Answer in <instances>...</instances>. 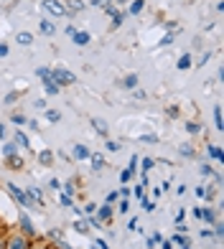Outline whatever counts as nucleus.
<instances>
[{
    "mask_svg": "<svg viewBox=\"0 0 224 249\" xmlns=\"http://www.w3.org/2000/svg\"><path fill=\"white\" fill-rule=\"evenodd\" d=\"M8 191H10V196H13L20 206H33V198L28 196V191H20L16 183H8Z\"/></svg>",
    "mask_w": 224,
    "mask_h": 249,
    "instance_id": "f257e3e1",
    "label": "nucleus"
},
{
    "mask_svg": "<svg viewBox=\"0 0 224 249\" xmlns=\"http://www.w3.org/2000/svg\"><path fill=\"white\" fill-rule=\"evenodd\" d=\"M51 79L56 84H64V87H69V84L76 82V76L72 71H66V69H51Z\"/></svg>",
    "mask_w": 224,
    "mask_h": 249,
    "instance_id": "f03ea898",
    "label": "nucleus"
},
{
    "mask_svg": "<svg viewBox=\"0 0 224 249\" xmlns=\"http://www.w3.org/2000/svg\"><path fill=\"white\" fill-rule=\"evenodd\" d=\"M36 74L43 79V84H46V92H49V94H59V84L51 79V69H43V66H41V69H36Z\"/></svg>",
    "mask_w": 224,
    "mask_h": 249,
    "instance_id": "7ed1b4c3",
    "label": "nucleus"
},
{
    "mask_svg": "<svg viewBox=\"0 0 224 249\" xmlns=\"http://www.w3.org/2000/svg\"><path fill=\"white\" fill-rule=\"evenodd\" d=\"M59 3H61V8H64L66 16H74V13H82V10H84L82 0H59Z\"/></svg>",
    "mask_w": 224,
    "mask_h": 249,
    "instance_id": "20e7f679",
    "label": "nucleus"
},
{
    "mask_svg": "<svg viewBox=\"0 0 224 249\" xmlns=\"http://www.w3.org/2000/svg\"><path fill=\"white\" fill-rule=\"evenodd\" d=\"M41 3H43V8H46V10H49L51 16H66L59 0H41Z\"/></svg>",
    "mask_w": 224,
    "mask_h": 249,
    "instance_id": "39448f33",
    "label": "nucleus"
},
{
    "mask_svg": "<svg viewBox=\"0 0 224 249\" xmlns=\"http://www.w3.org/2000/svg\"><path fill=\"white\" fill-rule=\"evenodd\" d=\"M92 124H94V132H97V135H105V138H107V122H105V120L92 117Z\"/></svg>",
    "mask_w": 224,
    "mask_h": 249,
    "instance_id": "423d86ee",
    "label": "nucleus"
},
{
    "mask_svg": "<svg viewBox=\"0 0 224 249\" xmlns=\"http://www.w3.org/2000/svg\"><path fill=\"white\" fill-rule=\"evenodd\" d=\"M8 249H28V242L23 239V236H13L8 244Z\"/></svg>",
    "mask_w": 224,
    "mask_h": 249,
    "instance_id": "0eeeda50",
    "label": "nucleus"
},
{
    "mask_svg": "<svg viewBox=\"0 0 224 249\" xmlns=\"http://www.w3.org/2000/svg\"><path fill=\"white\" fill-rule=\"evenodd\" d=\"M122 87H125V89H135L138 87V76L135 74H128L125 79H122Z\"/></svg>",
    "mask_w": 224,
    "mask_h": 249,
    "instance_id": "6e6552de",
    "label": "nucleus"
},
{
    "mask_svg": "<svg viewBox=\"0 0 224 249\" xmlns=\"http://www.w3.org/2000/svg\"><path fill=\"white\" fill-rule=\"evenodd\" d=\"M178 69H181V71H186V69H191V56H188V53H184L181 56V59H178Z\"/></svg>",
    "mask_w": 224,
    "mask_h": 249,
    "instance_id": "1a4fd4ad",
    "label": "nucleus"
},
{
    "mask_svg": "<svg viewBox=\"0 0 224 249\" xmlns=\"http://www.w3.org/2000/svg\"><path fill=\"white\" fill-rule=\"evenodd\" d=\"M92 168H94V171H102V168H105V158L99 155V153L92 155Z\"/></svg>",
    "mask_w": 224,
    "mask_h": 249,
    "instance_id": "9d476101",
    "label": "nucleus"
},
{
    "mask_svg": "<svg viewBox=\"0 0 224 249\" xmlns=\"http://www.w3.org/2000/svg\"><path fill=\"white\" fill-rule=\"evenodd\" d=\"M74 43H76V46H84V43H89V33H74Z\"/></svg>",
    "mask_w": 224,
    "mask_h": 249,
    "instance_id": "9b49d317",
    "label": "nucleus"
},
{
    "mask_svg": "<svg viewBox=\"0 0 224 249\" xmlns=\"http://www.w3.org/2000/svg\"><path fill=\"white\" fill-rule=\"evenodd\" d=\"M18 43L20 46H28V43H33V36L28 31H23V33H18Z\"/></svg>",
    "mask_w": 224,
    "mask_h": 249,
    "instance_id": "f8f14e48",
    "label": "nucleus"
},
{
    "mask_svg": "<svg viewBox=\"0 0 224 249\" xmlns=\"http://www.w3.org/2000/svg\"><path fill=\"white\" fill-rule=\"evenodd\" d=\"M28 196L36 201L38 206H43V196H41V191H38V188H28Z\"/></svg>",
    "mask_w": 224,
    "mask_h": 249,
    "instance_id": "ddd939ff",
    "label": "nucleus"
},
{
    "mask_svg": "<svg viewBox=\"0 0 224 249\" xmlns=\"http://www.w3.org/2000/svg\"><path fill=\"white\" fill-rule=\"evenodd\" d=\"M20 224H23V231L31 236V234H33V226H31V219L26 216V213H20Z\"/></svg>",
    "mask_w": 224,
    "mask_h": 249,
    "instance_id": "4468645a",
    "label": "nucleus"
},
{
    "mask_svg": "<svg viewBox=\"0 0 224 249\" xmlns=\"http://www.w3.org/2000/svg\"><path fill=\"white\" fill-rule=\"evenodd\" d=\"M74 158H89V150L84 145H74Z\"/></svg>",
    "mask_w": 224,
    "mask_h": 249,
    "instance_id": "2eb2a0df",
    "label": "nucleus"
},
{
    "mask_svg": "<svg viewBox=\"0 0 224 249\" xmlns=\"http://www.w3.org/2000/svg\"><path fill=\"white\" fill-rule=\"evenodd\" d=\"M16 145H20V148H28V138L23 132H16Z\"/></svg>",
    "mask_w": 224,
    "mask_h": 249,
    "instance_id": "dca6fc26",
    "label": "nucleus"
},
{
    "mask_svg": "<svg viewBox=\"0 0 224 249\" xmlns=\"http://www.w3.org/2000/svg\"><path fill=\"white\" fill-rule=\"evenodd\" d=\"M38 160H41V163H43V165H51V160H54V155H51V153H49V150H43V153H41V155H38Z\"/></svg>",
    "mask_w": 224,
    "mask_h": 249,
    "instance_id": "f3484780",
    "label": "nucleus"
},
{
    "mask_svg": "<svg viewBox=\"0 0 224 249\" xmlns=\"http://www.w3.org/2000/svg\"><path fill=\"white\" fill-rule=\"evenodd\" d=\"M41 33H46V36H51V33H54L51 20H41Z\"/></svg>",
    "mask_w": 224,
    "mask_h": 249,
    "instance_id": "a211bd4d",
    "label": "nucleus"
},
{
    "mask_svg": "<svg viewBox=\"0 0 224 249\" xmlns=\"http://www.w3.org/2000/svg\"><path fill=\"white\" fill-rule=\"evenodd\" d=\"M8 160H10V168H16V171H18V168H23V160H20V158H16V155H10Z\"/></svg>",
    "mask_w": 224,
    "mask_h": 249,
    "instance_id": "6ab92c4d",
    "label": "nucleus"
},
{
    "mask_svg": "<svg viewBox=\"0 0 224 249\" xmlns=\"http://www.w3.org/2000/svg\"><path fill=\"white\" fill-rule=\"evenodd\" d=\"M46 120H49V122H59V120H61V115H59L56 109H49V112H46Z\"/></svg>",
    "mask_w": 224,
    "mask_h": 249,
    "instance_id": "aec40b11",
    "label": "nucleus"
},
{
    "mask_svg": "<svg viewBox=\"0 0 224 249\" xmlns=\"http://www.w3.org/2000/svg\"><path fill=\"white\" fill-rule=\"evenodd\" d=\"M214 120H217V130H222V107H214Z\"/></svg>",
    "mask_w": 224,
    "mask_h": 249,
    "instance_id": "412c9836",
    "label": "nucleus"
},
{
    "mask_svg": "<svg viewBox=\"0 0 224 249\" xmlns=\"http://www.w3.org/2000/svg\"><path fill=\"white\" fill-rule=\"evenodd\" d=\"M74 229L79 231V234H87V231H89V226H87V221H76V224H74Z\"/></svg>",
    "mask_w": 224,
    "mask_h": 249,
    "instance_id": "4be33fe9",
    "label": "nucleus"
},
{
    "mask_svg": "<svg viewBox=\"0 0 224 249\" xmlns=\"http://www.w3.org/2000/svg\"><path fill=\"white\" fill-rule=\"evenodd\" d=\"M16 148H18L16 142H13V145H5V148H3V155H8V158H10V155H16Z\"/></svg>",
    "mask_w": 224,
    "mask_h": 249,
    "instance_id": "5701e85b",
    "label": "nucleus"
},
{
    "mask_svg": "<svg viewBox=\"0 0 224 249\" xmlns=\"http://www.w3.org/2000/svg\"><path fill=\"white\" fill-rule=\"evenodd\" d=\"M110 216H112V209H110V206L99 209V219H110Z\"/></svg>",
    "mask_w": 224,
    "mask_h": 249,
    "instance_id": "b1692460",
    "label": "nucleus"
},
{
    "mask_svg": "<svg viewBox=\"0 0 224 249\" xmlns=\"http://www.w3.org/2000/svg\"><path fill=\"white\" fill-rule=\"evenodd\" d=\"M153 168V158H143V173H148Z\"/></svg>",
    "mask_w": 224,
    "mask_h": 249,
    "instance_id": "393cba45",
    "label": "nucleus"
},
{
    "mask_svg": "<svg viewBox=\"0 0 224 249\" xmlns=\"http://www.w3.org/2000/svg\"><path fill=\"white\" fill-rule=\"evenodd\" d=\"M143 10V0H135V3L130 5V13H140Z\"/></svg>",
    "mask_w": 224,
    "mask_h": 249,
    "instance_id": "a878e982",
    "label": "nucleus"
},
{
    "mask_svg": "<svg viewBox=\"0 0 224 249\" xmlns=\"http://www.w3.org/2000/svg\"><path fill=\"white\" fill-rule=\"evenodd\" d=\"M140 198H143V209H145V211H153V209H155V203H153V201H148L145 196H140Z\"/></svg>",
    "mask_w": 224,
    "mask_h": 249,
    "instance_id": "bb28decb",
    "label": "nucleus"
},
{
    "mask_svg": "<svg viewBox=\"0 0 224 249\" xmlns=\"http://www.w3.org/2000/svg\"><path fill=\"white\" fill-rule=\"evenodd\" d=\"M107 150H112V153H117V150H120V145H117L115 140H107Z\"/></svg>",
    "mask_w": 224,
    "mask_h": 249,
    "instance_id": "cd10ccee",
    "label": "nucleus"
},
{
    "mask_svg": "<svg viewBox=\"0 0 224 249\" xmlns=\"http://www.w3.org/2000/svg\"><path fill=\"white\" fill-rule=\"evenodd\" d=\"M130 178H132V173H130V171H122V173H120V180H122V183H128Z\"/></svg>",
    "mask_w": 224,
    "mask_h": 249,
    "instance_id": "c85d7f7f",
    "label": "nucleus"
},
{
    "mask_svg": "<svg viewBox=\"0 0 224 249\" xmlns=\"http://www.w3.org/2000/svg\"><path fill=\"white\" fill-rule=\"evenodd\" d=\"M181 155H188V158H191V155H194V148H188V145H181Z\"/></svg>",
    "mask_w": 224,
    "mask_h": 249,
    "instance_id": "c756f323",
    "label": "nucleus"
},
{
    "mask_svg": "<svg viewBox=\"0 0 224 249\" xmlns=\"http://www.w3.org/2000/svg\"><path fill=\"white\" fill-rule=\"evenodd\" d=\"M201 219H206V221H214V213H211V211L206 209V211H201Z\"/></svg>",
    "mask_w": 224,
    "mask_h": 249,
    "instance_id": "7c9ffc66",
    "label": "nucleus"
},
{
    "mask_svg": "<svg viewBox=\"0 0 224 249\" xmlns=\"http://www.w3.org/2000/svg\"><path fill=\"white\" fill-rule=\"evenodd\" d=\"M61 206H72V196H66V194H61Z\"/></svg>",
    "mask_w": 224,
    "mask_h": 249,
    "instance_id": "2f4dec72",
    "label": "nucleus"
},
{
    "mask_svg": "<svg viewBox=\"0 0 224 249\" xmlns=\"http://www.w3.org/2000/svg\"><path fill=\"white\" fill-rule=\"evenodd\" d=\"M128 209H130V203H128V198H122V201H120V211H122V213H125Z\"/></svg>",
    "mask_w": 224,
    "mask_h": 249,
    "instance_id": "473e14b6",
    "label": "nucleus"
},
{
    "mask_svg": "<svg viewBox=\"0 0 224 249\" xmlns=\"http://www.w3.org/2000/svg\"><path fill=\"white\" fill-rule=\"evenodd\" d=\"M186 130H188V132H199V124H196V122H188Z\"/></svg>",
    "mask_w": 224,
    "mask_h": 249,
    "instance_id": "72a5a7b5",
    "label": "nucleus"
},
{
    "mask_svg": "<svg viewBox=\"0 0 224 249\" xmlns=\"http://www.w3.org/2000/svg\"><path fill=\"white\" fill-rule=\"evenodd\" d=\"M140 140H143V142H155V140H158V138H155V135H143Z\"/></svg>",
    "mask_w": 224,
    "mask_h": 249,
    "instance_id": "f704fd0d",
    "label": "nucleus"
},
{
    "mask_svg": "<svg viewBox=\"0 0 224 249\" xmlns=\"http://www.w3.org/2000/svg\"><path fill=\"white\" fill-rule=\"evenodd\" d=\"M173 242H176V244H186V247H188V242L184 239V236H181V234H176V236H173Z\"/></svg>",
    "mask_w": 224,
    "mask_h": 249,
    "instance_id": "c9c22d12",
    "label": "nucleus"
},
{
    "mask_svg": "<svg viewBox=\"0 0 224 249\" xmlns=\"http://www.w3.org/2000/svg\"><path fill=\"white\" fill-rule=\"evenodd\" d=\"M209 153L217 158V160H222V150H217V148H209Z\"/></svg>",
    "mask_w": 224,
    "mask_h": 249,
    "instance_id": "e433bc0d",
    "label": "nucleus"
},
{
    "mask_svg": "<svg viewBox=\"0 0 224 249\" xmlns=\"http://www.w3.org/2000/svg\"><path fill=\"white\" fill-rule=\"evenodd\" d=\"M16 99H18V92H10V94L5 97V102H16Z\"/></svg>",
    "mask_w": 224,
    "mask_h": 249,
    "instance_id": "4c0bfd02",
    "label": "nucleus"
},
{
    "mask_svg": "<svg viewBox=\"0 0 224 249\" xmlns=\"http://www.w3.org/2000/svg\"><path fill=\"white\" fill-rule=\"evenodd\" d=\"M64 191H66V196H72V194H74V186H72V183H66Z\"/></svg>",
    "mask_w": 224,
    "mask_h": 249,
    "instance_id": "58836bf2",
    "label": "nucleus"
},
{
    "mask_svg": "<svg viewBox=\"0 0 224 249\" xmlns=\"http://www.w3.org/2000/svg\"><path fill=\"white\" fill-rule=\"evenodd\" d=\"M13 122H16V124H23V122H26V117H20V115H13Z\"/></svg>",
    "mask_w": 224,
    "mask_h": 249,
    "instance_id": "ea45409f",
    "label": "nucleus"
},
{
    "mask_svg": "<svg viewBox=\"0 0 224 249\" xmlns=\"http://www.w3.org/2000/svg\"><path fill=\"white\" fill-rule=\"evenodd\" d=\"M0 56H8V46H5V43L0 46Z\"/></svg>",
    "mask_w": 224,
    "mask_h": 249,
    "instance_id": "a19ab883",
    "label": "nucleus"
},
{
    "mask_svg": "<svg viewBox=\"0 0 224 249\" xmlns=\"http://www.w3.org/2000/svg\"><path fill=\"white\" fill-rule=\"evenodd\" d=\"M59 249H72V247H69V244H64V242H61V244H59Z\"/></svg>",
    "mask_w": 224,
    "mask_h": 249,
    "instance_id": "79ce46f5",
    "label": "nucleus"
},
{
    "mask_svg": "<svg viewBox=\"0 0 224 249\" xmlns=\"http://www.w3.org/2000/svg\"><path fill=\"white\" fill-rule=\"evenodd\" d=\"M184 249H188V247H184Z\"/></svg>",
    "mask_w": 224,
    "mask_h": 249,
    "instance_id": "37998d69",
    "label": "nucleus"
}]
</instances>
